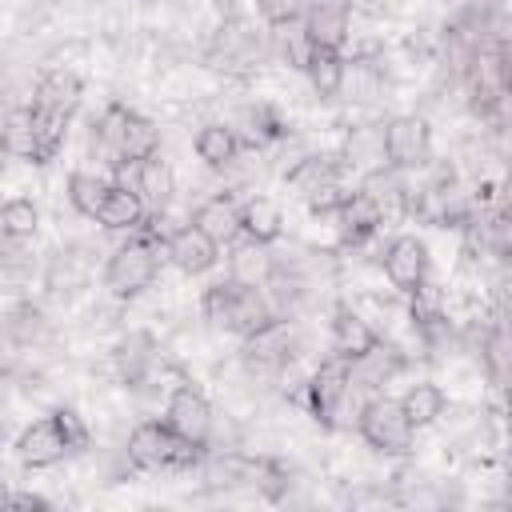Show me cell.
I'll return each mask as SVG.
<instances>
[{
    "label": "cell",
    "mask_w": 512,
    "mask_h": 512,
    "mask_svg": "<svg viewBox=\"0 0 512 512\" xmlns=\"http://www.w3.org/2000/svg\"><path fill=\"white\" fill-rule=\"evenodd\" d=\"M204 456H208V448L184 440L168 420L136 424L124 444V460L136 472H184V468H196Z\"/></svg>",
    "instance_id": "1"
},
{
    "label": "cell",
    "mask_w": 512,
    "mask_h": 512,
    "mask_svg": "<svg viewBox=\"0 0 512 512\" xmlns=\"http://www.w3.org/2000/svg\"><path fill=\"white\" fill-rule=\"evenodd\" d=\"M200 308H204V320H208L212 328L232 332V336H240V340L276 316L272 304H268V296H264V288L240 284V280H232V276L208 284Z\"/></svg>",
    "instance_id": "2"
},
{
    "label": "cell",
    "mask_w": 512,
    "mask_h": 512,
    "mask_svg": "<svg viewBox=\"0 0 512 512\" xmlns=\"http://www.w3.org/2000/svg\"><path fill=\"white\" fill-rule=\"evenodd\" d=\"M160 252H164V248H160L156 240L132 232V240L120 244V248L108 256V264H104V288H108L116 300L140 296L144 288H152V280H156V272H160Z\"/></svg>",
    "instance_id": "3"
},
{
    "label": "cell",
    "mask_w": 512,
    "mask_h": 512,
    "mask_svg": "<svg viewBox=\"0 0 512 512\" xmlns=\"http://www.w3.org/2000/svg\"><path fill=\"white\" fill-rule=\"evenodd\" d=\"M356 432L380 456H408L412 444H416V428L408 424V416L400 412V404L388 400V396H372V400L360 404Z\"/></svg>",
    "instance_id": "4"
},
{
    "label": "cell",
    "mask_w": 512,
    "mask_h": 512,
    "mask_svg": "<svg viewBox=\"0 0 512 512\" xmlns=\"http://www.w3.org/2000/svg\"><path fill=\"white\" fill-rule=\"evenodd\" d=\"M432 160V128L424 116H392L384 124V164L396 172H416Z\"/></svg>",
    "instance_id": "5"
},
{
    "label": "cell",
    "mask_w": 512,
    "mask_h": 512,
    "mask_svg": "<svg viewBox=\"0 0 512 512\" xmlns=\"http://www.w3.org/2000/svg\"><path fill=\"white\" fill-rule=\"evenodd\" d=\"M348 396H352L348 360L332 352V356L308 376V384H304V404H308V412H312L324 428H336V416L344 412Z\"/></svg>",
    "instance_id": "6"
},
{
    "label": "cell",
    "mask_w": 512,
    "mask_h": 512,
    "mask_svg": "<svg viewBox=\"0 0 512 512\" xmlns=\"http://www.w3.org/2000/svg\"><path fill=\"white\" fill-rule=\"evenodd\" d=\"M240 356L248 364V372H284L296 356V328L288 316H272L268 324H260L256 332L244 336Z\"/></svg>",
    "instance_id": "7"
},
{
    "label": "cell",
    "mask_w": 512,
    "mask_h": 512,
    "mask_svg": "<svg viewBox=\"0 0 512 512\" xmlns=\"http://www.w3.org/2000/svg\"><path fill=\"white\" fill-rule=\"evenodd\" d=\"M164 420H168L184 440H192V444H200V448H212L216 412H212V404H208V396H204L200 388L180 384V388L168 396V404H164Z\"/></svg>",
    "instance_id": "8"
},
{
    "label": "cell",
    "mask_w": 512,
    "mask_h": 512,
    "mask_svg": "<svg viewBox=\"0 0 512 512\" xmlns=\"http://www.w3.org/2000/svg\"><path fill=\"white\" fill-rule=\"evenodd\" d=\"M380 264H384L388 284L408 296L420 280H428V244L420 236H412V232H400V236H392L384 244Z\"/></svg>",
    "instance_id": "9"
},
{
    "label": "cell",
    "mask_w": 512,
    "mask_h": 512,
    "mask_svg": "<svg viewBox=\"0 0 512 512\" xmlns=\"http://www.w3.org/2000/svg\"><path fill=\"white\" fill-rule=\"evenodd\" d=\"M68 452H72V448H68L64 428L56 424L52 412L40 416V420H32V424L20 432V440H16V456H20L24 468H52V464H60Z\"/></svg>",
    "instance_id": "10"
},
{
    "label": "cell",
    "mask_w": 512,
    "mask_h": 512,
    "mask_svg": "<svg viewBox=\"0 0 512 512\" xmlns=\"http://www.w3.org/2000/svg\"><path fill=\"white\" fill-rule=\"evenodd\" d=\"M300 28L308 32V40L316 48L328 52H344L348 36H352V16H348V0H312L308 16L300 20Z\"/></svg>",
    "instance_id": "11"
},
{
    "label": "cell",
    "mask_w": 512,
    "mask_h": 512,
    "mask_svg": "<svg viewBox=\"0 0 512 512\" xmlns=\"http://www.w3.org/2000/svg\"><path fill=\"white\" fill-rule=\"evenodd\" d=\"M164 256H168L184 276H200V272L216 268V260H220V244L208 240L196 224H184V228L168 232V240H164Z\"/></svg>",
    "instance_id": "12"
},
{
    "label": "cell",
    "mask_w": 512,
    "mask_h": 512,
    "mask_svg": "<svg viewBox=\"0 0 512 512\" xmlns=\"http://www.w3.org/2000/svg\"><path fill=\"white\" fill-rule=\"evenodd\" d=\"M336 220H340V236H344V244H364V240H372L376 232H380V224H384V212H380V200L368 192V188H352L348 196H344V204L336 208Z\"/></svg>",
    "instance_id": "13"
},
{
    "label": "cell",
    "mask_w": 512,
    "mask_h": 512,
    "mask_svg": "<svg viewBox=\"0 0 512 512\" xmlns=\"http://www.w3.org/2000/svg\"><path fill=\"white\" fill-rule=\"evenodd\" d=\"M400 368H404L400 348H396V344H384V340H376L372 348H364L360 356L348 360V376H352V384H356L360 392H376V388H384Z\"/></svg>",
    "instance_id": "14"
},
{
    "label": "cell",
    "mask_w": 512,
    "mask_h": 512,
    "mask_svg": "<svg viewBox=\"0 0 512 512\" xmlns=\"http://www.w3.org/2000/svg\"><path fill=\"white\" fill-rule=\"evenodd\" d=\"M264 52H268V44H264L260 28L248 24V20H232V24H224L220 36H216V48H212V56L224 60L220 68H248V64H256Z\"/></svg>",
    "instance_id": "15"
},
{
    "label": "cell",
    "mask_w": 512,
    "mask_h": 512,
    "mask_svg": "<svg viewBox=\"0 0 512 512\" xmlns=\"http://www.w3.org/2000/svg\"><path fill=\"white\" fill-rule=\"evenodd\" d=\"M144 216H148V208H144V200L136 196L132 184H108V192H104V200H100L92 220L104 232H136L144 224Z\"/></svg>",
    "instance_id": "16"
},
{
    "label": "cell",
    "mask_w": 512,
    "mask_h": 512,
    "mask_svg": "<svg viewBox=\"0 0 512 512\" xmlns=\"http://www.w3.org/2000/svg\"><path fill=\"white\" fill-rule=\"evenodd\" d=\"M188 224H196L216 244H232L240 236V200L232 192H216L204 204H196V212L188 216Z\"/></svg>",
    "instance_id": "17"
},
{
    "label": "cell",
    "mask_w": 512,
    "mask_h": 512,
    "mask_svg": "<svg viewBox=\"0 0 512 512\" xmlns=\"http://www.w3.org/2000/svg\"><path fill=\"white\" fill-rule=\"evenodd\" d=\"M228 128L236 132L240 148H268V144L284 140V132H288L272 104H244Z\"/></svg>",
    "instance_id": "18"
},
{
    "label": "cell",
    "mask_w": 512,
    "mask_h": 512,
    "mask_svg": "<svg viewBox=\"0 0 512 512\" xmlns=\"http://www.w3.org/2000/svg\"><path fill=\"white\" fill-rule=\"evenodd\" d=\"M340 176H344V160L332 156V152H308V156H300V160L284 172L288 188H292L300 200H308V196L320 192L324 184H336Z\"/></svg>",
    "instance_id": "19"
},
{
    "label": "cell",
    "mask_w": 512,
    "mask_h": 512,
    "mask_svg": "<svg viewBox=\"0 0 512 512\" xmlns=\"http://www.w3.org/2000/svg\"><path fill=\"white\" fill-rule=\"evenodd\" d=\"M132 168H136L132 188L144 200V208L148 212H164L172 204V196H176V172H172V164L160 160V156H148V160H140Z\"/></svg>",
    "instance_id": "20"
},
{
    "label": "cell",
    "mask_w": 512,
    "mask_h": 512,
    "mask_svg": "<svg viewBox=\"0 0 512 512\" xmlns=\"http://www.w3.org/2000/svg\"><path fill=\"white\" fill-rule=\"evenodd\" d=\"M376 340H380L376 328H372L352 304H336V312H332V352H336V356L352 360V356H360L364 348H372Z\"/></svg>",
    "instance_id": "21"
},
{
    "label": "cell",
    "mask_w": 512,
    "mask_h": 512,
    "mask_svg": "<svg viewBox=\"0 0 512 512\" xmlns=\"http://www.w3.org/2000/svg\"><path fill=\"white\" fill-rule=\"evenodd\" d=\"M116 156H120V168H124V164H140V160H148V156H160V128H156L148 116H140V112L128 108V116H124V124H120Z\"/></svg>",
    "instance_id": "22"
},
{
    "label": "cell",
    "mask_w": 512,
    "mask_h": 512,
    "mask_svg": "<svg viewBox=\"0 0 512 512\" xmlns=\"http://www.w3.org/2000/svg\"><path fill=\"white\" fill-rule=\"evenodd\" d=\"M284 232V216L280 204L268 196H248L240 200V236L252 244H276Z\"/></svg>",
    "instance_id": "23"
},
{
    "label": "cell",
    "mask_w": 512,
    "mask_h": 512,
    "mask_svg": "<svg viewBox=\"0 0 512 512\" xmlns=\"http://www.w3.org/2000/svg\"><path fill=\"white\" fill-rule=\"evenodd\" d=\"M92 276V260L84 248H56L44 264V288L48 292H76Z\"/></svg>",
    "instance_id": "24"
},
{
    "label": "cell",
    "mask_w": 512,
    "mask_h": 512,
    "mask_svg": "<svg viewBox=\"0 0 512 512\" xmlns=\"http://www.w3.org/2000/svg\"><path fill=\"white\" fill-rule=\"evenodd\" d=\"M68 120H72V112H64V108L32 104V132H36V160L32 164H48L60 156L64 136H68Z\"/></svg>",
    "instance_id": "25"
},
{
    "label": "cell",
    "mask_w": 512,
    "mask_h": 512,
    "mask_svg": "<svg viewBox=\"0 0 512 512\" xmlns=\"http://www.w3.org/2000/svg\"><path fill=\"white\" fill-rule=\"evenodd\" d=\"M344 72H348L344 52H328V48H312V56L304 64V76H308V84L320 100H332V96L344 92V80H348Z\"/></svg>",
    "instance_id": "26"
},
{
    "label": "cell",
    "mask_w": 512,
    "mask_h": 512,
    "mask_svg": "<svg viewBox=\"0 0 512 512\" xmlns=\"http://www.w3.org/2000/svg\"><path fill=\"white\" fill-rule=\"evenodd\" d=\"M340 160H344L348 168H360V172H380V168H388V164H384V124H360V128H352Z\"/></svg>",
    "instance_id": "27"
},
{
    "label": "cell",
    "mask_w": 512,
    "mask_h": 512,
    "mask_svg": "<svg viewBox=\"0 0 512 512\" xmlns=\"http://www.w3.org/2000/svg\"><path fill=\"white\" fill-rule=\"evenodd\" d=\"M80 96H84V80H80L72 68H48V72L36 80V100H32V104L76 112Z\"/></svg>",
    "instance_id": "28"
},
{
    "label": "cell",
    "mask_w": 512,
    "mask_h": 512,
    "mask_svg": "<svg viewBox=\"0 0 512 512\" xmlns=\"http://www.w3.org/2000/svg\"><path fill=\"white\" fill-rule=\"evenodd\" d=\"M0 332H4L8 340H16L24 352H28V348H40V344L52 340V324H48V316H44L36 304H16V308L4 316Z\"/></svg>",
    "instance_id": "29"
},
{
    "label": "cell",
    "mask_w": 512,
    "mask_h": 512,
    "mask_svg": "<svg viewBox=\"0 0 512 512\" xmlns=\"http://www.w3.org/2000/svg\"><path fill=\"white\" fill-rule=\"evenodd\" d=\"M192 148H196V156H200L208 168H216V172H220V168H232L236 156L244 152L240 140H236V132H232L228 124H204V128L196 132Z\"/></svg>",
    "instance_id": "30"
},
{
    "label": "cell",
    "mask_w": 512,
    "mask_h": 512,
    "mask_svg": "<svg viewBox=\"0 0 512 512\" xmlns=\"http://www.w3.org/2000/svg\"><path fill=\"white\" fill-rule=\"evenodd\" d=\"M276 272V256L268 252V244H240L232 256H228V276L240 280V284H264L268 276Z\"/></svg>",
    "instance_id": "31"
},
{
    "label": "cell",
    "mask_w": 512,
    "mask_h": 512,
    "mask_svg": "<svg viewBox=\"0 0 512 512\" xmlns=\"http://www.w3.org/2000/svg\"><path fill=\"white\" fill-rule=\"evenodd\" d=\"M152 364H156V344H152V336L132 332L128 340L116 344V372H120L128 384H144V376L152 372Z\"/></svg>",
    "instance_id": "32"
},
{
    "label": "cell",
    "mask_w": 512,
    "mask_h": 512,
    "mask_svg": "<svg viewBox=\"0 0 512 512\" xmlns=\"http://www.w3.org/2000/svg\"><path fill=\"white\" fill-rule=\"evenodd\" d=\"M396 404H400V412L408 416L412 428H428V424H436V420L444 416V408H448L444 392H440L436 384H428V380H424V384H412Z\"/></svg>",
    "instance_id": "33"
},
{
    "label": "cell",
    "mask_w": 512,
    "mask_h": 512,
    "mask_svg": "<svg viewBox=\"0 0 512 512\" xmlns=\"http://www.w3.org/2000/svg\"><path fill=\"white\" fill-rule=\"evenodd\" d=\"M4 152L16 156V160H36L32 108H8L4 112Z\"/></svg>",
    "instance_id": "34"
},
{
    "label": "cell",
    "mask_w": 512,
    "mask_h": 512,
    "mask_svg": "<svg viewBox=\"0 0 512 512\" xmlns=\"http://www.w3.org/2000/svg\"><path fill=\"white\" fill-rule=\"evenodd\" d=\"M40 228V208L28 196H12L0 204V232L12 240H28Z\"/></svg>",
    "instance_id": "35"
},
{
    "label": "cell",
    "mask_w": 512,
    "mask_h": 512,
    "mask_svg": "<svg viewBox=\"0 0 512 512\" xmlns=\"http://www.w3.org/2000/svg\"><path fill=\"white\" fill-rule=\"evenodd\" d=\"M104 192H108V180L96 176V172H72V176H68V204H72L80 216H88V220L96 216Z\"/></svg>",
    "instance_id": "36"
},
{
    "label": "cell",
    "mask_w": 512,
    "mask_h": 512,
    "mask_svg": "<svg viewBox=\"0 0 512 512\" xmlns=\"http://www.w3.org/2000/svg\"><path fill=\"white\" fill-rule=\"evenodd\" d=\"M312 0H256V12L268 28H292L308 16Z\"/></svg>",
    "instance_id": "37"
},
{
    "label": "cell",
    "mask_w": 512,
    "mask_h": 512,
    "mask_svg": "<svg viewBox=\"0 0 512 512\" xmlns=\"http://www.w3.org/2000/svg\"><path fill=\"white\" fill-rule=\"evenodd\" d=\"M276 32L284 36V40H280V52H284V60H288L292 68H300V72H304V64H308V56H312V48H316V44L308 40V32H304L300 24H292L288 32H284V28H276Z\"/></svg>",
    "instance_id": "38"
},
{
    "label": "cell",
    "mask_w": 512,
    "mask_h": 512,
    "mask_svg": "<svg viewBox=\"0 0 512 512\" xmlns=\"http://www.w3.org/2000/svg\"><path fill=\"white\" fill-rule=\"evenodd\" d=\"M52 416H56V424L64 428V440H68L72 452H84V448L92 444V432H88V424H84V416H80L76 408H56Z\"/></svg>",
    "instance_id": "39"
},
{
    "label": "cell",
    "mask_w": 512,
    "mask_h": 512,
    "mask_svg": "<svg viewBox=\"0 0 512 512\" xmlns=\"http://www.w3.org/2000/svg\"><path fill=\"white\" fill-rule=\"evenodd\" d=\"M480 352H484V364H488L492 380H504V368H508V340H504V324H496V328L488 332V340L480 344Z\"/></svg>",
    "instance_id": "40"
},
{
    "label": "cell",
    "mask_w": 512,
    "mask_h": 512,
    "mask_svg": "<svg viewBox=\"0 0 512 512\" xmlns=\"http://www.w3.org/2000/svg\"><path fill=\"white\" fill-rule=\"evenodd\" d=\"M0 504H4V508H28V512H44V508H48V500L36 496V492H8Z\"/></svg>",
    "instance_id": "41"
}]
</instances>
